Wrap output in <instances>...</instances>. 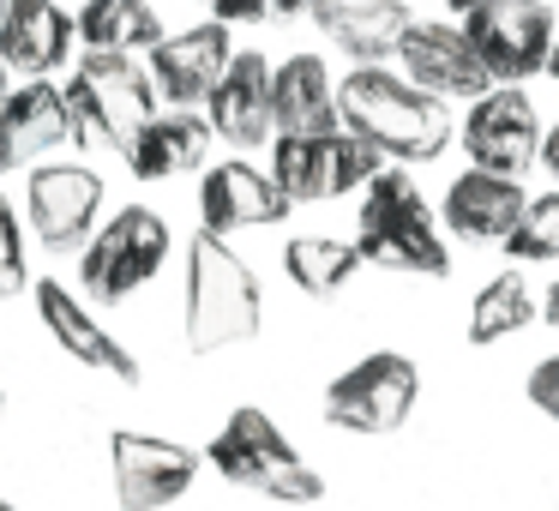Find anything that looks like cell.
Returning a JSON list of instances; mask_svg holds the SVG:
<instances>
[{"instance_id":"1","label":"cell","mask_w":559,"mask_h":511,"mask_svg":"<svg viewBox=\"0 0 559 511\" xmlns=\"http://www.w3.org/2000/svg\"><path fill=\"white\" fill-rule=\"evenodd\" d=\"M337 115L355 139H367L391 163H433L457 139L445 103L433 91L409 85L403 73H391L385 61L355 67L349 79H337Z\"/></svg>"},{"instance_id":"2","label":"cell","mask_w":559,"mask_h":511,"mask_svg":"<svg viewBox=\"0 0 559 511\" xmlns=\"http://www.w3.org/2000/svg\"><path fill=\"white\" fill-rule=\"evenodd\" d=\"M265 325V289L253 265L235 253L223 235L199 229L187 241V277H181V337L193 355H223L259 337Z\"/></svg>"},{"instance_id":"3","label":"cell","mask_w":559,"mask_h":511,"mask_svg":"<svg viewBox=\"0 0 559 511\" xmlns=\"http://www.w3.org/2000/svg\"><path fill=\"white\" fill-rule=\"evenodd\" d=\"M205 463L229 487L259 494V499H271V506L301 511V506H319V499H325V475L307 463V451L295 445V439L271 421V409H259V403H241V409L223 415V427L205 445Z\"/></svg>"},{"instance_id":"4","label":"cell","mask_w":559,"mask_h":511,"mask_svg":"<svg viewBox=\"0 0 559 511\" xmlns=\"http://www.w3.org/2000/svg\"><path fill=\"white\" fill-rule=\"evenodd\" d=\"M355 253L361 265L403 271V277H451V247L433 223V205L421 199L415 175L379 169L361 187V217H355Z\"/></svg>"},{"instance_id":"5","label":"cell","mask_w":559,"mask_h":511,"mask_svg":"<svg viewBox=\"0 0 559 511\" xmlns=\"http://www.w3.org/2000/svg\"><path fill=\"white\" fill-rule=\"evenodd\" d=\"M67 115H73V145H103L127 157L139 127L157 115V85L133 55H91L67 79Z\"/></svg>"},{"instance_id":"6","label":"cell","mask_w":559,"mask_h":511,"mask_svg":"<svg viewBox=\"0 0 559 511\" xmlns=\"http://www.w3.org/2000/svg\"><path fill=\"white\" fill-rule=\"evenodd\" d=\"M415 403H421V367L403 349H367L361 361H349L325 385L319 415H325V427H337V433L385 439V433H403V427H409Z\"/></svg>"},{"instance_id":"7","label":"cell","mask_w":559,"mask_h":511,"mask_svg":"<svg viewBox=\"0 0 559 511\" xmlns=\"http://www.w3.org/2000/svg\"><path fill=\"white\" fill-rule=\"evenodd\" d=\"M169 217L151 205H127L115 211L103 229H91V241L79 247V295L103 307H121L169 265Z\"/></svg>"},{"instance_id":"8","label":"cell","mask_w":559,"mask_h":511,"mask_svg":"<svg viewBox=\"0 0 559 511\" xmlns=\"http://www.w3.org/2000/svg\"><path fill=\"white\" fill-rule=\"evenodd\" d=\"M385 169L367 139H355L349 127H325V133H277L271 139V181L289 205H319V199H343L355 187H367Z\"/></svg>"},{"instance_id":"9","label":"cell","mask_w":559,"mask_h":511,"mask_svg":"<svg viewBox=\"0 0 559 511\" xmlns=\"http://www.w3.org/2000/svg\"><path fill=\"white\" fill-rule=\"evenodd\" d=\"M205 451L181 445L169 433H139V427H115L109 433V482L121 511H169L193 494Z\"/></svg>"},{"instance_id":"10","label":"cell","mask_w":559,"mask_h":511,"mask_svg":"<svg viewBox=\"0 0 559 511\" xmlns=\"http://www.w3.org/2000/svg\"><path fill=\"white\" fill-rule=\"evenodd\" d=\"M457 31L481 67L493 73V85H518L535 79L554 49V7L547 0H475L469 13H457Z\"/></svg>"},{"instance_id":"11","label":"cell","mask_w":559,"mask_h":511,"mask_svg":"<svg viewBox=\"0 0 559 511\" xmlns=\"http://www.w3.org/2000/svg\"><path fill=\"white\" fill-rule=\"evenodd\" d=\"M103 211V175L91 163H37L25 181V229L43 253H79L97 229Z\"/></svg>"},{"instance_id":"12","label":"cell","mask_w":559,"mask_h":511,"mask_svg":"<svg viewBox=\"0 0 559 511\" xmlns=\"http://www.w3.org/2000/svg\"><path fill=\"white\" fill-rule=\"evenodd\" d=\"M31 301H37V325L49 331L55 343H61L67 361H79L85 373L115 379V385H127V391L145 385V367H139V355L127 349V343L115 337V331L103 325L97 313H91V301H85L79 289H67L61 277H43V283H31Z\"/></svg>"},{"instance_id":"13","label":"cell","mask_w":559,"mask_h":511,"mask_svg":"<svg viewBox=\"0 0 559 511\" xmlns=\"http://www.w3.org/2000/svg\"><path fill=\"white\" fill-rule=\"evenodd\" d=\"M542 115L523 97L518 85H493L469 103L457 139L469 151V169H493V175H523L535 157H542Z\"/></svg>"},{"instance_id":"14","label":"cell","mask_w":559,"mask_h":511,"mask_svg":"<svg viewBox=\"0 0 559 511\" xmlns=\"http://www.w3.org/2000/svg\"><path fill=\"white\" fill-rule=\"evenodd\" d=\"M397 61H403V79L433 91L439 103H475L481 91H493V73L481 67V55L463 43V31L451 19H409Z\"/></svg>"},{"instance_id":"15","label":"cell","mask_w":559,"mask_h":511,"mask_svg":"<svg viewBox=\"0 0 559 511\" xmlns=\"http://www.w3.org/2000/svg\"><path fill=\"white\" fill-rule=\"evenodd\" d=\"M73 145V115H67V91L49 79H25L0 97V175L37 169L55 151Z\"/></svg>"},{"instance_id":"16","label":"cell","mask_w":559,"mask_h":511,"mask_svg":"<svg viewBox=\"0 0 559 511\" xmlns=\"http://www.w3.org/2000/svg\"><path fill=\"white\" fill-rule=\"evenodd\" d=\"M289 217V199L277 193V181H271V169H253V163L235 151V157H223L217 169L199 181V223H205L211 235H247V229H271V223Z\"/></svg>"},{"instance_id":"17","label":"cell","mask_w":559,"mask_h":511,"mask_svg":"<svg viewBox=\"0 0 559 511\" xmlns=\"http://www.w3.org/2000/svg\"><path fill=\"white\" fill-rule=\"evenodd\" d=\"M205 121H211V133H217L223 145H235L241 157L253 145H271V139H277V127H271V61L259 49L229 55L223 79L205 97Z\"/></svg>"},{"instance_id":"18","label":"cell","mask_w":559,"mask_h":511,"mask_svg":"<svg viewBox=\"0 0 559 511\" xmlns=\"http://www.w3.org/2000/svg\"><path fill=\"white\" fill-rule=\"evenodd\" d=\"M235 43H229V25L223 19H205V25H187L175 31V37H163L157 49H151V85H157V97H169L175 109H199V103L211 97V85L223 79V67H229Z\"/></svg>"},{"instance_id":"19","label":"cell","mask_w":559,"mask_h":511,"mask_svg":"<svg viewBox=\"0 0 559 511\" xmlns=\"http://www.w3.org/2000/svg\"><path fill=\"white\" fill-rule=\"evenodd\" d=\"M530 193H523L518 175H493V169H463L457 181L445 187V205H439V223H445L457 241L469 247H499L511 235V223L523 217Z\"/></svg>"},{"instance_id":"20","label":"cell","mask_w":559,"mask_h":511,"mask_svg":"<svg viewBox=\"0 0 559 511\" xmlns=\"http://www.w3.org/2000/svg\"><path fill=\"white\" fill-rule=\"evenodd\" d=\"M79 31L73 13L55 7V0H7V19H0V61L25 79H49L55 67H67Z\"/></svg>"},{"instance_id":"21","label":"cell","mask_w":559,"mask_h":511,"mask_svg":"<svg viewBox=\"0 0 559 511\" xmlns=\"http://www.w3.org/2000/svg\"><path fill=\"white\" fill-rule=\"evenodd\" d=\"M409 0H319L313 7V25L325 43H337L349 61L373 67V61H391L409 31Z\"/></svg>"},{"instance_id":"22","label":"cell","mask_w":559,"mask_h":511,"mask_svg":"<svg viewBox=\"0 0 559 511\" xmlns=\"http://www.w3.org/2000/svg\"><path fill=\"white\" fill-rule=\"evenodd\" d=\"M211 121L199 109H169V115H151L145 127H139L133 151H127V169L139 175V181H175V175H193L199 163H205L211 151Z\"/></svg>"},{"instance_id":"23","label":"cell","mask_w":559,"mask_h":511,"mask_svg":"<svg viewBox=\"0 0 559 511\" xmlns=\"http://www.w3.org/2000/svg\"><path fill=\"white\" fill-rule=\"evenodd\" d=\"M271 127L277 133H325V127H343L337 85H331L319 55H289V61L271 67Z\"/></svg>"},{"instance_id":"24","label":"cell","mask_w":559,"mask_h":511,"mask_svg":"<svg viewBox=\"0 0 559 511\" xmlns=\"http://www.w3.org/2000/svg\"><path fill=\"white\" fill-rule=\"evenodd\" d=\"M73 31L91 55H151L169 37L151 0H85L73 13Z\"/></svg>"},{"instance_id":"25","label":"cell","mask_w":559,"mask_h":511,"mask_svg":"<svg viewBox=\"0 0 559 511\" xmlns=\"http://www.w3.org/2000/svg\"><path fill=\"white\" fill-rule=\"evenodd\" d=\"M283 277L307 301H331L361 277V253H355V241H337V235H289L283 241Z\"/></svg>"},{"instance_id":"26","label":"cell","mask_w":559,"mask_h":511,"mask_svg":"<svg viewBox=\"0 0 559 511\" xmlns=\"http://www.w3.org/2000/svg\"><path fill=\"white\" fill-rule=\"evenodd\" d=\"M535 319H542V307H535V289L523 283V271H499V277H487L481 289H475L463 337H469V349H493V343L530 331Z\"/></svg>"},{"instance_id":"27","label":"cell","mask_w":559,"mask_h":511,"mask_svg":"<svg viewBox=\"0 0 559 511\" xmlns=\"http://www.w3.org/2000/svg\"><path fill=\"white\" fill-rule=\"evenodd\" d=\"M499 247H506L511 265H547V259H559V187L542 199H530Z\"/></svg>"},{"instance_id":"28","label":"cell","mask_w":559,"mask_h":511,"mask_svg":"<svg viewBox=\"0 0 559 511\" xmlns=\"http://www.w3.org/2000/svg\"><path fill=\"white\" fill-rule=\"evenodd\" d=\"M31 289V229L13 211V199L0 193V295Z\"/></svg>"},{"instance_id":"29","label":"cell","mask_w":559,"mask_h":511,"mask_svg":"<svg viewBox=\"0 0 559 511\" xmlns=\"http://www.w3.org/2000/svg\"><path fill=\"white\" fill-rule=\"evenodd\" d=\"M523 391H530V403L547 415V421L559 427V349L542 355V361L530 367V379H523Z\"/></svg>"},{"instance_id":"30","label":"cell","mask_w":559,"mask_h":511,"mask_svg":"<svg viewBox=\"0 0 559 511\" xmlns=\"http://www.w3.org/2000/svg\"><path fill=\"white\" fill-rule=\"evenodd\" d=\"M199 7H211V19H223V25H259L265 13V0H199Z\"/></svg>"},{"instance_id":"31","label":"cell","mask_w":559,"mask_h":511,"mask_svg":"<svg viewBox=\"0 0 559 511\" xmlns=\"http://www.w3.org/2000/svg\"><path fill=\"white\" fill-rule=\"evenodd\" d=\"M319 0H265V13L271 19H313Z\"/></svg>"},{"instance_id":"32","label":"cell","mask_w":559,"mask_h":511,"mask_svg":"<svg viewBox=\"0 0 559 511\" xmlns=\"http://www.w3.org/2000/svg\"><path fill=\"white\" fill-rule=\"evenodd\" d=\"M535 163H542V169H547V175H554V181H559V121H554V127H547V133H542V157H535Z\"/></svg>"},{"instance_id":"33","label":"cell","mask_w":559,"mask_h":511,"mask_svg":"<svg viewBox=\"0 0 559 511\" xmlns=\"http://www.w3.org/2000/svg\"><path fill=\"white\" fill-rule=\"evenodd\" d=\"M535 307H542V325H554V331H559V277L547 283V295H542Z\"/></svg>"},{"instance_id":"34","label":"cell","mask_w":559,"mask_h":511,"mask_svg":"<svg viewBox=\"0 0 559 511\" xmlns=\"http://www.w3.org/2000/svg\"><path fill=\"white\" fill-rule=\"evenodd\" d=\"M542 73H547V79H554V85H559V37H554V49H547V61H542Z\"/></svg>"},{"instance_id":"35","label":"cell","mask_w":559,"mask_h":511,"mask_svg":"<svg viewBox=\"0 0 559 511\" xmlns=\"http://www.w3.org/2000/svg\"><path fill=\"white\" fill-rule=\"evenodd\" d=\"M7 91H13V67L0 61V97H7Z\"/></svg>"},{"instance_id":"36","label":"cell","mask_w":559,"mask_h":511,"mask_svg":"<svg viewBox=\"0 0 559 511\" xmlns=\"http://www.w3.org/2000/svg\"><path fill=\"white\" fill-rule=\"evenodd\" d=\"M445 7H451V13H469V7H475V0H445Z\"/></svg>"},{"instance_id":"37","label":"cell","mask_w":559,"mask_h":511,"mask_svg":"<svg viewBox=\"0 0 559 511\" xmlns=\"http://www.w3.org/2000/svg\"><path fill=\"white\" fill-rule=\"evenodd\" d=\"M0 427H7V391H0Z\"/></svg>"},{"instance_id":"38","label":"cell","mask_w":559,"mask_h":511,"mask_svg":"<svg viewBox=\"0 0 559 511\" xmlns=\"http://www.w3.org/2000/svg\"><path fill=\"white\" fill-rule=\"evenodd\" d=\"M0 511H19V506H7V499H0Z\"/></svg>"},{"instance_id":"39","label":"cell","mask_w":559,"mask_h":511,"mask_svg":"<svg viewBox=\"0 0 559 511\" xmlns=\"http://www.w3.org/2000/svg\"><path fill=\"white\" fill-rule=\"evenodd\" d=\"M0 19H7V0H0Z\"/></svg>"},{"instance_id":"40","label":"cell","mask_w":559,"mask_h":511,"mask_svg":"<svg viewBox=\"0 0 559 511\" xmlns=\"http://www.w3.org/2000/svg\"><path fill=\"white\" fill-rule=\"evenodd\" d=\"M554 511H559V506H554Z\"/></svg>"}]
</instances>
